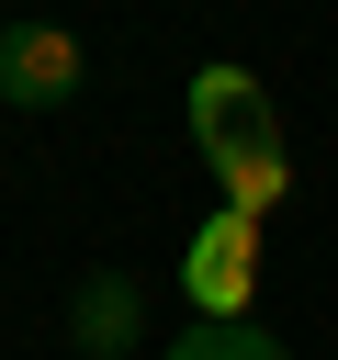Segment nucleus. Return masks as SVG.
Returning <instances> with one entry per match:
<instances>
[{
	"mask_svg": "<svg viewBox=\"0 0 338 360\" xmlns=\"http://www.w3.org/2000/svg\"><path fill=\"white\" fill-rule=\"evenodd\" d=\"M180 124H192V146L214 158V146H237V135H259V124H282V112H270V90H259V68H237V56H214V68H192V90H180Z\"/></svg>",
	"mask_w": 338,
	"mask_h": 360,
	"instance_id": "3",
	"label": "nucleus"
},
{
	"mask_svg": "<svg viewBox=\"0 0 338 360\" xmlns=\"http://www.w3.org/2000/svg\"><path fill=\"white\" fill-rule=\"evenodd\" d=\"M180 292H192V315H248V292H259V225L214 202L192 225V248H180Z\"/></svg>",
	"mask_w": 338,
	"mask_h": 360,
	"instance_id": "2",
	"label": "nucleus"
},
{
	"mask_svg": "<svg viewBox=\"0 0 338 360\" xmlns=\"http://www.w3.org/2000/svg\"><path fill=\"white\" fill-rule=\"evenodd\" d=\"M169 360H293L259 315H192L180 338H169Z\"/></svg>",
	"mask_w": 338,
	"mask_h": 360,
	"instance_id": "6",
	"label": "nucleus"
},
{
	"mask_svg": "<svg viewBox=\"0 0 338 360\" xmlns=\"http://www.w3.org/2000/svg\"><path fill=\"white\" fill-rule=\"evenodd\" d=\"M135 338H146V292H135L124 270H90V281L68 292V349H79V360H135Z\"/></svg>",
	"mask_w": 338,
	"mask_h": 360,
	"instance_id": "5",
	"label": "nucleus"
},
{
	"mask_svg": "<svg viewBox=\"0 0 338 360\" xmlns=\"http://www.w3.org/2000/svg\"><path fill=\"white\" fill-rule=\"evenodd\" d=\"M90 90V45L68 22H0V101L11 112H68Z\"/></svg>",
	"mask_w": 338,
	"mask_h": 360,
	"instance_id": "1",
	"label": "nucleus"
},
{
	"mask_svg": "<svg viewBox=\"0 0 338 360\" xmlns=\"http://www.w3.org/2000/svg\"><path fill=\"white\" fill-rule=\"evenodd\" d=\"M203 169H214V202H225V214H248V225H270V214L293 202V146H282V124H259V135L214 146Z\"/></svg>",
	"mask_w": 338,
	"mask_h": 360,
	"instance_id": "4",
	"label": "nucleus"
}]
</instances>
